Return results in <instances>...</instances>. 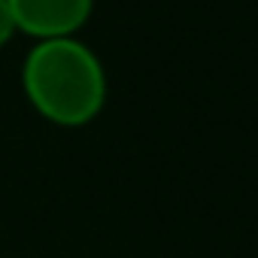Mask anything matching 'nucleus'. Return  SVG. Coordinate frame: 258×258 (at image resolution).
<instances>
[{
	"label": "nucleus",
	"mask_w": 258,
	"mask_h": 258,
	"mask_svg": "<svg viewBox=\"0 0 258 258\" xmlns=\"http://www.w3.org/2000/svg\"><path fill=\"white\" fill-rule=\"evenodd\" d=\"M31 106L64 127L91 121L106 100V76L97 55L73 37L40 40L22 70Z\"/></svg>",
	"instance_id": "nucleus-1"
},
{
	"label": "nucleus",
	"mask_w": 258,
	"mask_h": 258,
	"mask_svg": "<svg viewBox=\"0 0 258 258\" xmlns=\"http://www.w3.org/2000/svg\"><path fill=\"white\" fill-rule=\"evenodd\" d=\"M16 31L37 40L73 37L91 16L94 0H7Z\"/></svg>",
	"instance_id": "nucleus-2"
},
{
	"label": "nucleus",
	"mask_w": 258,
	"mask_h": 258,
	"mask_svg": "<svg viewBox=\"0 0 258 258\" xmlns=\"http://www.w3.org/2000/svg\"><path fill=\"white\" fill-rule=\"evenodd\" d=\"M16 34V22H13V13H10V4L0 0V49H4Z\"/></svg>",
	"instance_id": "nucleus-3"
}]
</instances>
